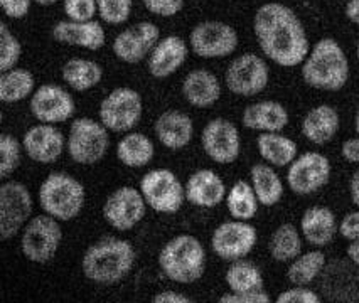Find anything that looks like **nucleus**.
<instances>
[{
    "label": "nucleus",
    "instance_id": "nucleus-1",
    "mask_svg": "<svg viewBox=\"0 0 359 303\" xmlns=\"http://www.w3.org/2000/svg\"><path fill=\"white\" fill-rule=\"evenodd\" d=\"M253 32L266 59L282 68L302 66L311 52L302 20L280 2H266L258 7L253 17Z\"/></svg>",
    "mask_w": 359,
    "mask_h": 303
},
{
    "label": "nucleus",
    "instance_id": "nucleus-2",
    "mask_svg": "<svg viewBox=\"0 0 359 303\" xmlns=\"http://www.w3.org/2000/svg\"><path fill=\"white\" fill-rule=\"evenodd\" d=\"M135 260V248L127 239L102 238L85 251L81 269L93 283L111 286L130 275Z\"/></svg>",
    "mask_w": 359,
    "mask_h": 303
},
{
    "label": "nucleus",
    "instance_id": "nucleus-3",
    "mask_svg": "<svg viewBox=\"0 0 359 303\" xmlns=\"http://www.w3.org/2000/svg\"><path fill=\"white\" fill-rule=\"evenodd\" d=\"M300 73L311 88L339 91L349 81V59L336 39L324 37L312 45Z\"/></svg>",
    "mask_w": 359,
    "mask_h": 303
},
{
    "label": "nucleus",
    "instance_id": "nucleus-4",
    "mask_svg": "<svg viewBox=\"0 0 359 303\" xmlns=\"http://www.w3.org/2000/svg\"><path fill=\"white\" fill-rule=\"evenodd\" d=\"M158 267L174 283L191 285L206 272V250L194 236L179 234L167 241L158 253Z\"/></svg>",
    "mask_w": 359,
    "mask_h": 303
},
{
    "label": "nucleus",
    "instance_id": "nucleus-5",
    "mask_svg": "<svg viewBox=\"0 0 359 303\" xmlns=\"http://www.w3.org/2000/svg\"><path fill=\"white\" fill-rule=\"evenodd\" d=\"M86 201L85 185L66 172H51L39 188V204L57 221H73L81 214Z\"/></svg>",
    "mask_w": 359,
    "mask_h": 303
},
{
    "label": "nucleus",
    "instance_id": "nucleus-6",
    "mask_svg": "<svg viewBox=\"0 0 359 303\" xmlns=\"http://www.w3.org/2000/svg\"><path fill=\"white\" fill-rule=\"evenodd\" d=\"M102 122L81 116L71 122L68 135V153L71 160L79 165H95L105 159L110 136Z\"/></svg>",
    "mask_w": 359,
    "mask_h": 303
},
{
    "label": "nucleus",
    "instance_id": "nucleus-7",
    "mask_svg": "<svg viewBox=\"0 0 359 303\" xmlns=\"http://www.w3.org/2000/svg\"><path fill=\"white\" fill-rule=\"evenodd\" d=\"M60 223L61 221H57L56 218L46 213L29 219L20 236V251L26 256V260L44 265L56 256L62 241Z\"/></svg>",
    "mask_w": 359,
    "mask_h": 303
},
{
    "label": "nucleus",
    "instance_id": "nucleus-8",
    "mask_svg": "<svg viewBox=\"0 0 359 303\" xmlns=\"http://www.w3.org/2000/svg\"><path fill=\"white\" fill-rule=\"evenodd\" d=\"M144 101L133 88H115L100 103V122L115 134H128L140 123Z\"/></svg>",
    "mask_w": 359,
    "mask_h": 303
},
{
    "label": "nucleus",
    "instance_id": "nucleus-9",
    "mask_svg": "<svg viewBox=\"0 0 359 303\" xmlns=\"http://www.w3.org/2000/svg\"><path fill=\"white\" fill-rule=\"evenodd\" d=\"M140 192L152 211L175 214L186 201V188L169 169H152L142 177Z\"/></svg>",
    "mask_w": 359,
    "mask_h": 303
},
{
    "label": "nucleus",
    "instance_id": "nucleus-10",
    "mask_svg": "<svg viewBox=\"0 0 359 303\" xmlns=\"http://www.w3.org/2000/svg\"><path fill=\"white\" fill-rule=\"evenodd\" d=\"M270 81V68L262 56L245 52L229 63L224 73L226 88L236 97L252 98L266 90Z\"/></svg>",
    "mask_w": 359,
    "mask_h": 303
},
{
    "label": "nucleus",
    "instance_id": "nucleus-11",
    "mask_svg": "<svg viewBox=\"0 0 359 303\" xmlns=\"http://www.w3.org/2000/svg\"><path fill=\"white\" fill-rule=\"evenodd\" d=\"M32 196L22 182L6 181L0 185V238L9 241L26 227L32 216Z\"/></svg>",
    "mask_w": 359,
    "mask_h": 303
},
{
    "label": "nucleus",
    "instance_id": "nucleus-12",
    "mask_svg": "<svg viewBox=\"0 0 359 303\" xmlns=\"http://www.w3.org/2000/svg\"><path fill=\"white\" fill-rule=\"evenodd\" d=\"M332 165L320 152H306L297 155L287 170V185L297 196L319 192L331 181Z\"/></svg>",
    "mask_w": 359,
    "mask_h": 303
},
{
    "label": "nucleus",
    "instance_id": "nucleus-13",
    "mask_svg": "<svg viewBox=\"0 0 359 303\" xmlns=\"http://www.w3.org/2000/svg\"><path fill=\"white\" fill-rule=\"evenodd\" d=\"M238 32L221 20H204L199 22L189 36L191 51L203 59H221L236 51Z\"/></svg>",
    "mask_w": 359,
    "mask_h": 303
},
{
    "label": "nucleus",
    "instance_id": "nucleus-14",
    "mask_svg": "<svg viewBox=\"0 0 359 303\" xmlns=\"http://www.w3.org/2000/svg\"><path fill=\"white\" fill-rule=\"evenodd\" d=\"M258 232L248 221L221 223L211 234V250L223 261H236L246 258L255 250Z\"/></svg>",
    "mask_w": 359,
    "mask_h": 303
},
{
    "label": "nucleus",
    "instance_id": "nucleus-15",
    "mask_svg": "<svg viewBox=\"0 0 359 303\" xmlns=\"http://www.w3.org/2000/svg\"><path fill=\"white\" fill-rule=\"evenodd\" d=\"M147 207L140 189L137 190L132 185H123L107 197L103 204V219L115 231L127 232L145 218Z\"/></svg>",
    "mask_w": 359,
    "mask_h": 303
},
{
    "label": "nucleus",
    "instance_id": "nucleus-16",
    "mask_svg": "<svg viewBox=\"0 0 359 303\" xmlns=\"http://www.w3.org/2000/svg\"><path fill=\"white\" fill-rule=\"evenodd\" d=\"M203 150L212 162L229 165L241 153V135L238 127L226 118H215L206 123L201 134Z\"/></svg>",
    "mask_w": 359,
    "mask_h": 303
},
{
    "label": "nucleus",
    "instance_id": "nucleus-17",
    "mask_svg": "<svg viewBox=\"0 0 359 303\" xmlns=\"http://www.w3.org/2000/svg\"><path fill=\"white\" fill-rule=\"evenodd\" d=\"M161 41V29L154 22L142 20L133 26L123 29L115 37L111 49L116 59L127 64H137L150 56L152 49Z\"/></svg>",
    "mask_w": 359,
    "mask_h": 303
},
{
    "label": "nucleus",
    "instance_id": "nucleus-18",
    "mask_svg": "<svg viewBox=\"0 0 359 303\" xmlns=\"http://www.w3.org/2000/svg\"><path fill=\"white\" fill-rule=\"evenodd\" d=\"M31 113L41 123L57 125L73 118L76 105L74 99L60 85H41L31 97Z\"/></svg>",
    "mask_w": 359,
    "mask_h": 303
},
{
    "label": "nucleus",
    "instance_id": "nucleus-19",
    "mask_svg": "<svg viewBox=\"0 0 359 303\" xmlns=\"http://www.w3.org/2000/svg\"><path fill=\"white\" fill-rule=\"evenodd\" d=\"M22 147L27 157L36 164L51 165L61 159L68 147V140L60 128L49 123L31 127L22 136Z\"/></svg>",
    "mask_w": 359,
    "mask_h": 303
},
{
    "label": "nucleus",
    "instance_id": "nucleus-20",
    "mask_svg": "<svg viewBox=\"0 0 359 303\" xmlns=\"http://www.w3.org/2000/svg\"><path fill=\"white\" fill-rule=\"evenodd\" d=\"M189 45L182 37L165 36L156 44L147 61V71L156 80H165L186 63Z\"/></svg>",
    "mask_w": 359,
    "mask_h": 303
},
{
    "label": "nucleus",
    "instance_id": "nucleus-21",
    "mask_svg": "<svg viewBox=\"0 0 359 303\" xmlns=\"http://www.w3.org/2000/svg\"><path fill=\"white\" fill-rule=\"evenodd\" d=\"M186 201L196 207L212 209L226 199V185L215 170L199 169L186 182Z\"/></svg>",
    "mask_w": 359,
    "mask_h": 303
},
{
    "label": "nucleus",
    "instance_id": "nucleus-22",
    "mask_svg": "<svg viewBox=\"0 0 359 303\" xmlns=\"http://www.w3.org/2000/svg\"><path fill=\"white\" fill-rule=\"evenodd\" d=\"M51 36L60 44L74 45L88 51H98L107 44L105 29L98 20H88V22L60 20L54 24Z\"/></svg>",
    "mask_w": 359,
    "mask_h": 303
},
{
    "label": "nucleus",
    "instance_id": "nucleus-23",
    "mask_svg": "<svg viewBox=\"0 0 359 303\" xmlns=\"http://www.w3.org/2000/svg\"><path fill=\"white\" fill-rule=\"evenodd\" d=\"M157 140L169 150H182L194 136V123L189 115L179 110H167L154 125Z\"/></svg>",
    "mask_w": 359,
    "mask_h": 303
},
{
    "label": "nucleus",
    "instance_id": "nucleus-24",
    "mask_svg": "<svg viewBox=\"0 0 359 303\" xmlns=\"http://www.w3.org/2000/svg\"><path fill=\"white\" fill-rule=\"evenodd\" d=\"M300 232L311 246L324 248L339 232L336 214L325 206H312L300 218Z\"/></svg>",
    "mask_w": 359,
    "mask_h": 303
},
{
    "label": "nucleus",
    "instance_id": "nucleus-25",
    "mask_svg": "<svg viewBox=\"0 0 359 303\" xmlns=\"http://www.w3.org/2000/svg\"><path fill=\"white\" fill-rule=\"evenodd\" d=\"M290 116L287 108L282 103L273 101V99H265V101H257L248 105L241 115V123L248 130L260 132H282L289 125Z\"/></svg>",
    "mask_w": 359,
    "mask_h": 303
},
{
    "label": "nucleus",
    "instance_id": "nucleus-26",
    "mask_svg": "<svg viewBox=\"0 0 359 303\" xmlns=\"http://www.w3.org/2000/svg\"><path fill=\"white\" fill-rule=\"evenodd\" d=\"M182 97L194 108H210L216 105L221 98V83L218 76L210 69H193L182 81Z\"/></svg>",
    "mask_w": 359,
    "mask_h": 303
},
{
    "label": "nucleus",
    "instance_id": "nucleus-27",
    "mask_svg": "<svg viewBox=\"0 0 359 303\" xmlns=\"http://www.w3.org/2000/svg\"><path fill=\"white\" fill-rule=\"evenodd\" d=\"M341 127V118L336 108L319 105L307 111L302 120V135L311 143L325 145L332 142Z\"/></svg>",
    "mask_w": 359,
    "mask_h": 303
},
{
    "label": "nucleus",
    "instance_id": "nucleus-28",
    "mask_svg": "<svg viewBox=\"0 0 359 303\" xmlns=\"http://www.w3.org/2000/svg\"><path fill=\"white\" fill-rule=\"evenodd\" d=\"M258 153L266 164L272 167H289L297 159L299 147L289 136L282 135V132H265L257 136Z\"/></svg>",
    "mask_w": 359,
    "mask_h": 303
},
{
    "label": "nucleus",
    "instance_id": "nucleus-29",
    "mask_svg": "<svg viewBox=\"0 0 359 303\" xmlns=\"http://www.w3.org/2000/svg\"><path fill=\"white\" fill-rule=\"evenodd\" d=\"M154 155H156L154 142L140 132H128L116 143V159L122 162L125 167H147Z\"/></svg>",
    "mask_w": 359,
    "mask_h": 303
},
{
    "label": "nucleus",
    "instance_id": "nucleus-30",
    "mask_svg": "<svg viewBox=\"0 0 359 303\" xmlns=\"http://www.w3.org/2000/svg\"><path fill=\"white\" fill-rule=\"evenodd\" d=\"M250 178H252V185L258 201H260V206L273 207L282 201L283 182L272 165L266 162L255 164L250 169Z\"/></svg>",
    "mask_w": 359,
    "mask_h": 303
},
{
    "label": "nucleus",
    "instance_id": "nucleus-31",
    "mask_svg": "<svg viewBox=\"0 0 359 303\" xmlns=\"http://www.w3.org/2000/svg\"><path fill=\"white\" fill-rule=\"evenodd\" d=\"M62 80L71 90L90 91L100 85L103 78L102 66L91 59H83V57H73L68 63L62 66Z\"/></svg>",
    "mask_w": 359,
    "mask_h": 303
},
{
    "label": "nucleus",
    "instance_id": "nucleus-32",
    "mask_svg": "<svg viewBox=\"0 0 359 303\" xmlns=\"http://www.w3.org/2000/svg\"><path fill=\"white\" fill-rule=\"evenodd\" d=\"M302 232L292 223L280 224L272 232L269 241V251L270 256L278 263H290L297 258L299 255H302Z\"/></svg>",
    "mask_w": 359,
    "mask_h": 303
},
{
    "label": "nucleus",
    "instance_id": "nucleus-33",
    "mask_svg": "<svg viewBox=\"0 0 359 303\" xmlns=\"http://www.w3.org/2000/svg\"><path fill=\"white\" fill-rule=\"evenodd\" d=\"M224 202H226L228 213L238 221H252L260 207V201L255 194L252 182L246 181H236L228 190Z\"/></svg>",
    "mask_w": 359,
    "mask_h": 303
},
{
    "label": "nucleus",
    "instance_id": "nucleus-34",
    "mask_svg": "<svg viewBox=\"0 0 359 303\" xmlns=\"http://www.w3.org/2000/svg\"><path fill=\"white\" fill-rule=\"evenodd\" d=\"M34 74L24 68H12L0 74V99L4 103H19L34 94Z\"/></svg>",
    "mask_w": 359,
    "mask_h": 303
},
{
    "label": "nucleus",
    "instance_id": "nucleus-35",
    "mask_svg": "<svg viewBox=\"0 0 359 303\" xmlns=\"http://www.w3.org/2000/svg\"><path fill=\"white\" fill-rule=\"evenodd\" d=\"M224 283L228 285L229 292H253V290H262L265 281H263L262 269L245 258L231 261L229 268L224 273Z\"/></svg>",
    "mask_w": 359,
    "mask_h": 303
},
{
    "label": "nucleus",
    "instance_id": "nucleus-36",
    "mask_svg": "<svg viewBox=\"0 0 359 303\" xmlns=\"http://www.w3.org/2000/svg\"><path fill=\"white\" fill-rule=\"evenodd\" d=\"M325 255L320 250H312L299 255L287 269V280L292 285H311L324 273Z\"/></svg>",
    "mask_w": 359,
    "mask_h": 303
},
{
    "label": "nucleus",
    "instance_id": "nucleus-37",
    "mask_svg": "<svg viewBox=\"0 0 359 303\" xmlns=\"http://www.w3.org/2000/svg\"><path fill=\"white\" fill-rule=\"evenodd\" d=\"M22 143L11 134L0 135V178H9L22 159Z\"/></svg>",
    "mask_w": 359,
    "mask_h": 303
},
{
    "label": "nucleus",
    "instance_id": "nucleus-38",
    "mask_svg": "<svg viewBox=\"0 0 359 303\" xmlns=\"http://www.w3.org/2000/svg\"><path fill=\"white\" fill-rule=\"evenodd\" d=\"M22 54V45L18 37L11 32L6 22H0V71H9L18 68V63Z\"/></svg>",
    "mask_w": 359,
    "mask_h": 303
},
{
    "label": "nucleus",
    "instance_id": "nucleus-39",
    "mask_svg": "<svg viewBox=\"0 0 359 303\" xmlns=\"http://www.w3.org/2000/svg\"><path fill=\"white\" fill-rule=\"evenodd\" d=\"M98 15L110 26H120L130 19L133 0H97Z\"/></svg>",
    "mask_w": 359,
    "mask_h": 303
},
{
    "label": "nucleus",
    "instance_id": "nucleus-40",
    "mask_svg": "<svg viewBox=\"0 0 359 303\" xmlns=\"http://www.w3.org/2000/svg\"><path fill=\"white\" fill-rule=\"evenodd\" d=\"M62 10L68 20L74 22H88L95 20L98 14L97 0H62Z\"/></svg>",
    "mask_w": 359,
    "mask_h": 303
},
{
    "label": "nucleus",
    "instance_id": "nucleus-41",
    "mask_svg": "<svg viewBox=\"0 0 359 303\" xmlns=\"http://www.w3.org/2000/svg\"><path fill=\"white\" fill-rule=\"evenodd\" d=\"M277 303H320L323 298L319 297V293L314 290L309 288L307 285H294L290 288L283 290L282 293H278V297L275 298Z\"/></svg>",
    "mask_w": 359,
    "mask_h": 303
},
{
    "label": "nucleus",
    "instance_id": "nucleus-42",
    "mask_svg": "<svg viewBox=\"0 0 359 303\" xmlns=\"http://www.w3.org/2000/svg\"><path fill=\"white\" fill-rule=\"evenodd\" d=\"M142 3L157 17H174L184 9V0H142Z\"/></svg>",
    "mask_w": 359,
    "mask_h": 303
},
{
    "label": "nucleus",
    "instance_id": "nucleus-43",
    "mask_svg": "<svg viewBox=\"0 0 359 303\" xmlns=\"http://www.w3.org/2000/svg\"><path fill=\"white\" fill-rule=\"evenodd\" d=\"M272 298L265 290H253V292H228L219 298V303H270Z\"/></svg>",
    "mask_w": 359,
    "mask_h": 303
},
{
    "label": "nucleus",
    "instance_id": "nucleus-44",
    "mask_svg": "<svg viewBox=\"0 0 359 303\" xmlns=\"http://www.w3.org/2000/svg\"><path fill=\"white\" fill-rule=\"evenodd\" d=\"M31 2L32 0H0L4 14L12 20H19L26 17L29 10H31Z\"/></svg>",
    "mask_w": 359,
    "mask_h": 303
},
{
    "label": "nucleus",
    "instance_id": "nucleus-45",
    "mask_svg": "<svg viewBox=\"0 0 359 303\" xmlns=\"http://www.w3.org/2000/svg\"><path fill=\"white\" fill-rule=\"evenodd\" d=\"M339 234L348 241L359 239V207H358V211L348 213L344 218L341 219Z\"/></svg>",
    "mask_w": 359,
    "mask_h": 303
},
{
    "label": "nucleus",
    "instance_id": "nucleus-46",
    "mask_svg": "<svg viewBox=\"0 0 359 303\" xmlns=\"http://www.w3.org/2000/svg\"><path fill=\"white\" fill-rule=\"evenodd\" d=\"M341 155L349 164H359V136H356V139H348L342 143Z\"/></svg>",
    "mask_w": 359,
    "mask_h": 303
},
{
    "label": "nucleus",
    "instance_id": "nucleus-47",
    "mask_svg": "<svg viewBox=\"0 0 359 303\" xmlns=\"http://www.w3.org/2000/svg\"><path fill=\"white\" fill-rule=\"evenodd\" d=\"M154 303H191L189 297H186V295L179 293V292H174V290H165V292H161L157 293L156 297L152 298Z\"/></svg>",
    "mask_w": 359,
    "mask_h": 303
},
{
    "label": "nucleus",
    "instance_id": "nucleus-48",
    "mask_svg": "<svg viewBox=\"0 0 359 303\" xmlns=\"http://www.w3.org/2000/svg\"><path fill=\"white\" fill-rule=\"evenodd\" d=\"M344 14L349 22H353L354 26H359V0H348L344 7Z\"/></svg>",
    "mask_w": 359,
    "mask_h": 303
},
{
    "label": "nucleus",
    "instance_id": "nucleus-49",
    "mask_svg": "<svg viewBox=\"0 0 359 303\" xmlns=\"http://www.w3.org/2000/svg\"><path fill=\"white\" fill-rule=\"evenodd\" d=\"M346 256L353 263V267L359 269V239L349 241L348 248H346Z\"/></svg>",
    "mask_w": 359,
    "mask_h": 303
},
{
    "label": "nucleus",
    "instance_id": "nucleus-50",
    "mask_svg": "<svg viewBox=\"0 0 359 303\" xmlns=\"http://www.w3.org/2000/svg\"><path fill=\"white\" fill-rule=\"evenodd\" d=\"M349 196H351V201H353V204L359 207V170H356V172L353 174V177H351Z\"/></svg>",
    "mask_w": 359,
    "mask_h": 303
},
{
    "label": "nucleus",
    "instance_id": "nucleus-51",
    "mask_svg": "<svg viewBox=\"0 0 359 303\" xmlns=\"http://www.w3.org/2000/svg\"><path fill=\"white\" fill-rule=\"evenodd\" d=\"M32 2H36L37 6H41V7H51V6H54V3L60 2V0H32Z\"/></svg>",
    "mask_w": 359,
    "mask_h": 303
},
{
    "label": "nucleus",
    "instance_id": "nucleus-52",
    "mask_svg": "<svg viewBox=\"0 0 359 303\" xmlns=\"http://www.w3.org/2000/svg\"><path fill=\"white\" fill-rule=\"evenodd\" d=\"M354 128H356V134L359 135V108L356 111V118H354Z\"/></svg>",
    "mask_w": 359,
    "mask_h": 303
},
{
    "label": "nucleus",
    "instance_id": "nucleus-53",
    "mask_svg": "<svg viewBox=\"0 0 359 303\" xmlns=\"http://www.w3.org/2000/svg\"><path fill=\"white\" fill-rule=\"evenodd\" d=\"M356 56H358V61H359V37H358V44H356Z\"/></svg>",
    "mask_w": 359,
    "mask_h": 303
}]
</instances>
